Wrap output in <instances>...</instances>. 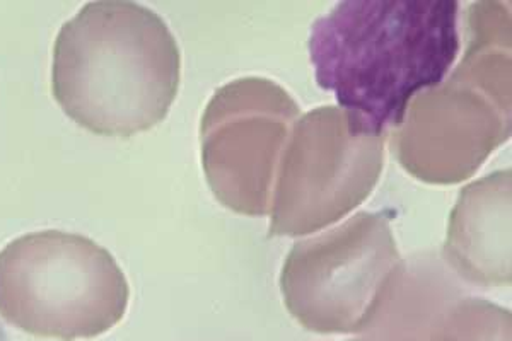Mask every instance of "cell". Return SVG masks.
Masks as SVG:
<instances>
[{
  "label": "cell",
  "mask_w": 512,
  "mask_h": 341,
  "mask_svg": "<svg viewBox=\"0 0 512 341\" xmlns=\"http://www.w3.org/2000/svg\"><path fill=\"white\" fill-rule=\"evenodd\" d=\"M453 0H347L316 19L309 60L321 89L361 133L388 135L417 94L448 76L460 53Z\"/></svg>",
  "instance_id": "6da1fadb"
},
{
  "label": "cell",
  "mask_w": 512,
  "mask_h": 341,
  "mask_svg": "<svg viewBox=\"0 0 512 341\" xmlns=\"http://www.w3.org/2000/svg\"><path fill=\"white\" fill-rule=\"evenodd\" d=\"M180 76L175 36L137 2H89L53 47L55 101L79 127L103 137L128 139L163 122Z\"/></svg>",
  "instance_id": "7a4b0ae2"
},
{
  "label": "cell",
  "mask_w": 512,
  "mask_h": 341,
  "mask_svg": "<svg viewBox=\"0 0 512 341\" xmlns=\"http://www.w3.org/2000/svg\"><path fill=\"white\" fill-rule=\"evenodd\" d=\"M468 48L446 81L417 94L391 132L396 159L415 180H470L511 137V6L468 9Z\"/></svg>",
  "instance_id": "3957f363"
},
{
  "label": "cell",
  "mask_w": 512,
  "mask_h": 341,
  "mask_svg": "<svg viewBox=\"0 0 512 341\" xmlns=\"http://www.w3.org/2000/svg\"><path fill=\"white\" fill-rule=\"evenodd\" d=\"M128 299L122 268L89 237L31 232L0 251V316L24 333L91 340L125 318Z\"/></svg>",
  "instance_id": "277c9868"
},
{
  "label": "cell",
  "mask_w": 512,
  "mask_h": 341,
  "mask_svg": "<svg viewBox=\"0 0 512 341\" xmlns=\"http://www.w3.org/2000/svg\"><path fill=\"white\" fill-rule=\"evenodd\" d=\"M390 220L359 212L297 241L280 273L287 313L318 335H366L379 323L405 270Z\"/></svg>",
  "instance_id": "5b68a950"
},
{
  "label": "cell",
  "mask_w": 512,
  "mask_h": 341,
  "mask_svg": "<svg viewBox=\"0 0 512 341\" xmlns=\"http://www.w3.org/2000/svg\"><path fill=\"white\" fill-rule=\"evenodd\" d=\"M384 140L357 132L337 106L299 116L277 171L270 236L315 234L357 209L378 185Z\"/></svg>",
  "instance_id": "8992f818"
},
{
  "label": "cell",
  "mask_w": 512,
  "mask_h": 341,
  "mask_svg": "<svg viewBox=\"0 0 512 341\" xmlns=\"http://www.w3.org/2000/svg\"><path fill=\"white\" fill-rule=\"evenodd\" d=\"M299 116L291 94L265 77H241L217 89L200 123L202 166L217 202L236 214H270Z\"/></svg>",
  "instance_id": "52a82bcc"
},
{
  "label": "cell",
  "mask_w": 512,
  "mask_h": 341,
  "mask_svg": "<svg viewBox=\"0 0 512 341\" xmlns=\"http://www.w3.org/2000/svg\"><path fill=\"white\" fill-rule=\"evenodd\" d=\"M511 169L487 174L461 190L449 215L443 261L466 284L511 285Z\"/></svg>",
  "instance_id": "ba28073f"
},
{
  "label": "cell",
  "mask_w": 512,
  "mask_h": 341,
  "mask_svg": "<svg viewBox=\"0 0 512 341\" xmlns=\"http://www.w3.org/2000/svg\"><path fill=\"white\" fill-rule=\"evenodd\" d=\"M511 311L473 295H454L432 314L417 341H512Z\"/></svg>",
  "instance_id": "9c48e42d"
},
{
  "label": "cell",
  "mask_w": 512,
  "mask_h": 341,
  "mask_svg": "<svg viewBox=\"0 0 512 341\" xmlns=\"http://www.w3.org/2000/svg\"><path fill=\"white\" fill-rule=\"evenodd\" d=\"M347 341H405L403 338H398V336L386 335V333H379V331H371V333H366V335H362L361 338H354V340Z\"/></svg>",
  "instance_id": "30bf717a"
},
{
  "label": "cell",
  "mask_w": 512,
  "mask_h": 341,
  "mask_svg": "<svg viewBox=\"0 0 512 341\" xmlns=\"http://www.w3.org/2000/svg\"><path fill=\"white\" fill-rule=\"evenodd\" d=\"M0 341H11L9 336H7L6 330L2 328V324H0Z\"/></svg>",
  "instance_id": "8fae6325"
}]
</instances>
